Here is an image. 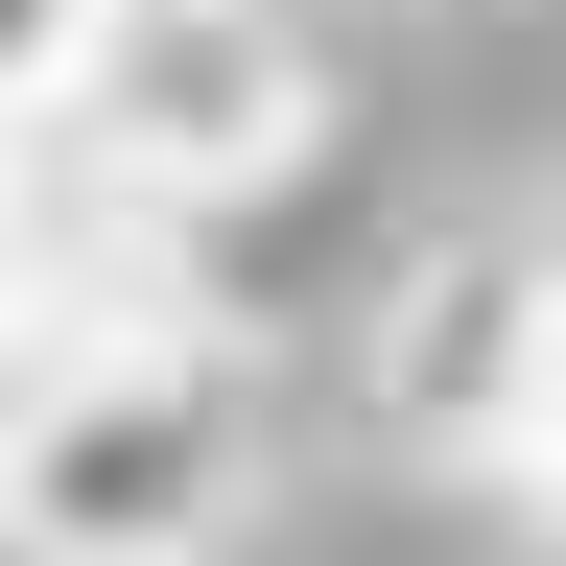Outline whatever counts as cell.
<instances>
[{
    "label": "cell",
    "mask_w": 566,
    "mask_h": 566,
    "mask_svg": "<svg viewBox=\"0 0 566 566\" xmlns=\"http://www.w3.org/2000/svg\"><path fill=\"white\" fill-rule=\"evenodd\" d=\"M260 495V401L237 354H118V378H48L24 424H0V543L24 566H212Z\"/></svg>",
    "instance_id": "obj_1"
},
{
    "label": "cell",
    "mask_w": 566,
    "mask_h": 566,
    "mask_svg": "<svg viewBox=\"0 0 566 566\" xmlns=\"http://www.w3.org/2000/svg\"><path fill=\"white\" fill-rule=\"evenodd\" d=\"M24 118L142 212H212V189L307 166V48H283V0H71Z\"/></svg>",
    "instance_id": "obj_2"
},
{
    "label": "cell",
    "mask_w": 566,
    "mask_h": 566,
    "mask_svg": "<svg viewBox=\"0 0 566 566\" xmlns=\"http://www.w3.org/2000/svg\"><path fill=\"white\" fill-rule=\"evenodd\" d=\"M543 260H566V212H543Z\"/></svg>",
    "instance_id": "obj_3"
}]
</instances>
